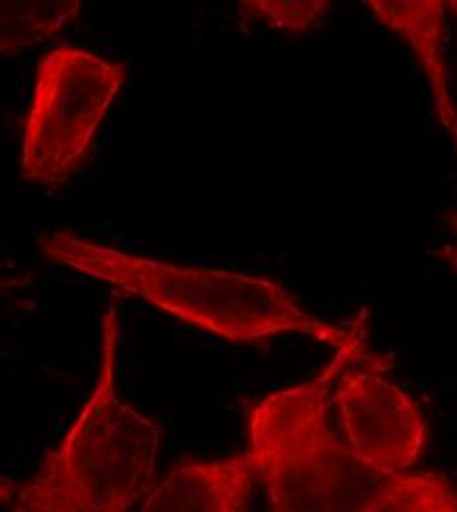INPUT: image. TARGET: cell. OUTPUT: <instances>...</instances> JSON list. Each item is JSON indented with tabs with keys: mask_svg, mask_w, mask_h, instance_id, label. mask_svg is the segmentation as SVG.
I'll list each match as a JSON object with an SVG mask.
<instances>
[{
	"mask_svg": "<svg viewBox=\"0 0 457 512\" xmlns=\"http://www.w3.org/2000/svg\"><path fill=\"white\" fill-rule=\"evenodd\" d=\"M347 448L383 477L404 473L424 451L428 428L418 404L369 355L341 371L333 398Z\"/></svg>",
	"mask_w": 457,
	"mask_h": 512,
	"instance_id": "obj_5",
	"label": "cell"
},
{
	"mask_svg": "<svg viewBox=\"0 0 457 512\" xmlns=\"http://www.w3.org/2000/svg\"><path fill=\"white\" fill-rule=\"evenodd\" d=\"M255 481L251 455L184 461L142 501L138 512H251Z\"/></svg>",
	"mask_w": 457,
	"mask_h": 512,
	"instance_id": "obj_6",
	"label": "cell"
},
{
	"mask_svg": "<svg viewBox=\"0 0 457 512\" xmlns=\"http://www.w3.org/2000/svg\"><path fill=\"white\" fill-rule=\"evenodd\" d=\"M50 260L142 298L176 320L231 343H257L302 333L335 349L363 347L345 327L308 314L278 282L231 270L180 266L85 241L67 231L40 239Z\"/></svg>",
	"mask_w": 457,
	"mask_h": 512,
	"instance_id": "obj_1",
	"label": "cell"
},
{
	"mask_svg": "<svg viewBox=\"0 0 457 512\" xmlns=\"http://www.w3.org/2000/svg\"><path fill=\"white\" fill-rule=\"evenodd\" d=\"M119 320H103L91 398L40 469L16 491L12 512H131L148 495L160 426L117 394Z\"/></svg>",
	"mask_w": 457,
	"mask_h": 512,
	"instance_id": "obj_2",
	"label": "cell"
},
{
	"mask_svg": "<svg viewBox=\"0 0 457 512\" xmlns=\"http://www.w3.org/2000/svg\"><path fill=\"white\" fill-rule=\"evenodd\" d=\"M359 512H457V497L434 473L387 477Z\"/></svg>",
	"mask_w": 457,
	"mask_h": 512,
	"instance_id": "obj_9",
	"label": "cell"
},
{
	"mask_svg": "<svg viewBox=\"0 0 457 512\" xmlns=\"http://www.w3.org/2000/svg\"><path fill=\"white\" fill-rule=\"evenodd\" d=\"M367 6L381 24L391 28L416 54L430 83L440 123L456 138L457 111L446 67L448 6L444 0H369Z\"/></svg>",
	"mask_w": 457,
	"mask_h": 512,
	"instance_id": "obj_7",
	"label": "cell"
},
{
	"mask_svg": "<svg viewBox=\"0 0 457 512\" xmlns=\"http://www.w3.org/2000/svg\"><path fill=\"white\" fill-rule=\"evenodd\" d=\"M365 357V347L337 349L318 377L276 390L251 410L247 453L270 512H359L387 479L329 428L337 377Z\"/></svg>",
	"mask_w": 457,
	"mask_h": 512,
	"instance_id": "obj_3",
	"label": "cell"
},
{
	"mask_svg": "<svg viewBox=\"0 0 457 512\" xmlns=\"http://www.w3.org/2000/svg\"><path fill=\"white\" fill-rule=\"evenodd\" d=\"M239 6L245 16L262 20L268 26L288 34L308 32L331 10V2H324V0H294V2L253 0V2H241Z\"/></svg>",
	"mask_w": 457,
	"mask_h": 512,
	"instance_id": "obj_10",
	"label": "cell"
},
{
	"mask_svg": "<svg viewBox=\"0 0 457 512\" xmlns=\"http://www.w3.org/2000/svg\"><path fill=\"white\" fill-rule=\"evenodd\" d=\"M127 79V67L89 50L58 46L38 64L22 138V176L64 184L81 166Z\"/></svg>",
	"mask_w": 457,
	"mask_h": 512,
	"instance_id": "obj_4",
	"label": "cell"
},
{
	"mask_svg": "<svg viewBox=\"0 0 457 512\" xmlns=\"http://www.w3.org/2000/svg\"><path fill=\"white\" fill-rule=\"evenodd\" d=\"M450 260L454 264V268L457 270V219H456V241H454V247L450 249Z\"/></svg>",
	"mask_w": 457,
	"mask_h": 512,
	"instance_id": "obj_12",
	"label": "cell"
},
{
	"mask_svg": "<svg viewBox=\"0 0 457 512\" xmlns=\"http://www.w3.org/2000/svg\"><path fill=\"white\" fill-rule=\"evenodd\" d=\"M14 495H16V489H14L8 481L0 479V503H8V501H12V499H14Z\"/></svg>",
	"mask_w": 457,
	"mask_h": 512,
	"instance_id": "obj_11",
	"label": "cell"
},
{
	"mask_svg": "<svg viewBox=\"0 0 457 512\" xmlns=\"http://www.w3.org/2000/svg\"><path fill=\"white\" fill-rule=\"evenodd\" d=\"M81 6L79 0H0V58L58 36Z\"/></svg>",
	"mask_w": 457,
	"mask_h": 512,
	"instance_id": "obj_8",
	"label": "cell"
}]
</instances>
